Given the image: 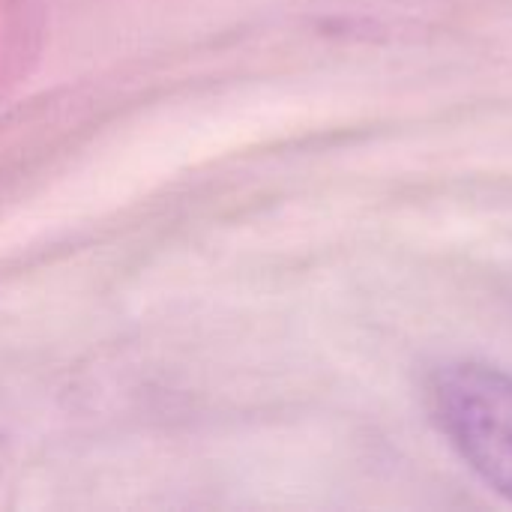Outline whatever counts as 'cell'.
<instances>
[{"instance_id":"6da1fadb","label":"cell","mask_w":512,"mask_h":512,"mask_svg":"<svg viewBox=\"0 0 512 512\" xmlns=\"http://www.w3.org/2000/svg\"><path fill=\"white\" fill-rule=\"evenodd\" d=\"M429 408L462 462L512 504V375L447 363L429 381Z\"/></svg>"},{"instance_id":"7a4b0ae2","label":"cell","mask_w":512,"mask_h":512,"mask_svg":"<svg viewBox=\"0 0 512 512\" xmlns=\"http://www.w3.org/2000/svg\"><path fill=\"white\" fill-rule=\"evenodd\" d=\"M3 462H6V453H3V444H0V474H3Z\"/></svg>"}]
</instances>
